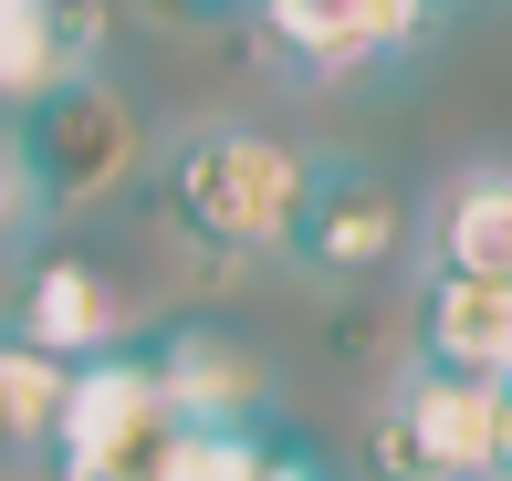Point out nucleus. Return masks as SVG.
Segmentation results:
<instances>
[{
	"mask_svg": "<svg viewBox=\"0 0 512 481\" xmlns=\"http://www.w3.org/2000/svg\"><path fill=\"white\" fill-rule=\"evenodd\" d=\"M304 168L314 157L293 147V136L209 116L189 136H168V157H157V210H168V231L189 251H209V262H262V251H283V231H293Z\"/></svg>",
	"mask_w": 512,
	"mask_h": 481,
	"instance_id": "f257e3e1",
	"label": "nucleus"
},
{
	"mask_svg": "<svg viewBox=\"0 0 512 481\" xmlns=\"http://www.w3.org/2000/svg\"><path fill=\"white\" fill-rule=\"evenodd\" d=\"M251 481H335V471H324L314 450H262V471H251Z\"/></svg>",
	"mask_w": 512,
	"mask_h": 481,
	"instance_id": "2eb2a0df",
	"label": "nucleus"
},
{
	"mask_svg": "<svg viewBox=\"0 0 512 481\" xmlns=\"http://www.w3.org/2000/svg\"><path fill=\"white\" fill-rule=\"evenodd\" d=\"M492 481H512V377H502V429H492Z\"/></svg>",
	"mask_w": 512,
	"mask_h": 481,
	"instance_id": "dca6fc26",
	"label": "nucleus"
},
{
	"mask_svg": "<svg viewBox=\"0 0 512 481\" xmlns=\"http://www.w3.org/2000/svg\"><path fill=\"white\" fill-rule=\"evenodd\" d=\"M418 366L439 377H512V293L502 283H460V272H429L418 283Z\"/></svg>",
	"mask_w": 512,
	"mask_h": 481,
	"instance_id": "9d476101",
	"label": "nucleus"
},
{
	"mask_svg": "<svg viewBox=\"0 0 512 481\" xmlns=\"http://www.w3.org/2000/svg\"><path fill=\"white\" fill-rule=\"evenodd\" d=\"M262 21V53L304 84H345V74H377L429 42V0H251Z\"/></svg>",
	"mask_w": 512,
	"mask_h": 481,
	"instance_id": "39448f33",
	"label": "nucleus"
},
{
	"mask_svg": "<svg viewBox=\"0 0 512 481\" xmlns=\"http://www.w3.org/2000/svg\"><path fill=\"white\" fill-rule=\"evenodd\" d=\"M11 335L42 346V356H63V366H84V356L136 346V314H126V283H115L105 262H84V251H42V262L21 272Z\"/></svg>",
	"mask_w": 512,
	"mask_h": 481,
	"instance_id": "423d86ee",
	"label": "nucleus"
},
{
	"mask_svg": "<svg viewBox=\"0 0 512 481\" xmlns=\"http://www.w3.org/2000/svg\"><path fill=\"white\" fill-rule=\"evenodd\" d=\"M429 11H450V0H429Z\"/></svg>",
	"mask_w": 512,
	"mask_h": 481,
	"instance_id": "a211bd4d",
	"label": "nucleus"
},
{
	"mask_svg": "<svg viewBox=\"0 0 512 481\" xmlns=\"http://www.w3.org/2000/svg\"><path fill=\"white\" fill-rule=\"evenodd\" d=\"M147 366H157V387H168L178 429H262V408H272V366L251 356L230 325L147 335Z\"/></svg>",
	"mask_w": 512,
	"mask_h": 481,
	"instance_id": "0eeeda50",
	"label": "nucleus"
},
{
	"mask_svg": "<svg viewBox=\"0 0 512 481\" xmlns=\"http://www.w3.org/2000/svg\"><path fill=\"white\" fill-rule=\"evenodd\" d=\"M157 11H178V21H230V11H251V0H157Z\"/></svg>",
	"mask_w": 512,
	"mask_h": 481,
	"instance_id": "f3484780",
	"label": "nucleus"
},
{
	"mask_svg": "<svg viewBox=\"0 0 512 481\" xmlns=\"http://www.w3.org/2000/svg\"><path fill=\"white\" fill-rule=\"evenodd\" d=\"M168 450H178L168 387H157L147 346H115V356H84V366H74L42 471H53V481H157Z\"/></svg>",
	"mask_w": 512,
	"mask_h": 481,
	"instance_id": "f03ea898",
	"label": "nucleus"
},
{
	"mask_svg": "<svg viewBox=\"0 0 512 481\" xmlns=\"http://www.w3.org/2000/svg\"><path fill=\"white\" fill-rule=\"evenodd\" d=\"M418 241L408 220V189L366 157H314L304 168V199H293V231H283V262L304 283H377L398 272Z\"/></svg>",
	"mask_w": 512,
	"mask_h": 481,
	"instance_id": "20e7f679",
	"label": "nucleus"
},
{
	"mask_svg": "<svg viewBox=\"0 0 512 481\" xmlns=\"http://www.w3.org/2000/svg\"><path fill=\"white\" fill-rule=\"evenodd\" d=\"M387 429L418 450L429 481H492V429H502V387L481 377H439V366H408L377 408Z\"/></svg>",
	"mask_w": 512,
	"mask_h": 481,
	"instance_id": "6e6552de",
	"label": "nucleus"
},
{
	"mask_svg": "<svg viewBox=\"0 0 512 481\" xmlns=\"http://www.w3.org/2000/svg\"><path fill=\"white\" fill-rule=\"evenodd\" d=\"M11 147H21V168H32L42 220H53V210H84V199L126 189L136 157H147V126H136V95L115 74H74L63 95H42V105L11 116Z\"/></svg>",
	"mask_w": 512,
	"mask_h": 481,
	"instance_id": "7ed1b4c3",
	"label": "nucleus"
},
{
	"mask_svg": "<svg viewBox=\"0 0 512 481\" xmlns=\"http://www.w3.org/2000/svg\"><path fill=\"white\" fill-rule=\"evenodd\" d=\"M105 74V0H0V116Z\"/></svg>",
	"mask_w": 512,
	"mask_h": 481,
	"instance_id": "1a4fd4ad",
	"label": "nucleus"
},
{
	"mask_svg": "<svg viewBox=\"0 0 512 481\" xmlns=\"http://www.w3.org/2000/svg\"><path fill=\"white\" fill-rule=\"evenodd\" d=\"M63 387H74V366L21 346V335L0 325V471H42L53 419H63Z\"/></svg>",
	"mask_w": 512,
	"mask_h": 481,
	"instance_id": "f8f14e48",
	"label": "nucleus"
},
{
	"mask_svg": "<svg viewBox=\"0 0 512 481\" xmlns=\"http://www.w3.org/2000/svg\"><path fill=\"white\" fill-rule=\"evenodd\" d=\"M429 272L512 293V157H471L429 210Z\"/></svg>",
	"mask_w": 512,
	"mask_h": 481,
	"instance_id": "9b49d317",
	"label": "nucleus"
},
{
	"mask_svg": "<svg viewBox=\"0 0 512 481\" xmlns=\"http://www.w3.org/2000/svg\"><path fill=\"white\" fill-rule=\"evenodd\" d=\"M32 231H42V199H32V168H21L11 126H0V262H11V251H32Z\"/></svg>",
	"mask_w": 512,
	"mask_h": 481,
	"instance_id": "4468645a",
	"label": "nucleus"
},
{
	"mask_svg": "<svg viewBox=\"0 0 512 481\" xmlns=\"http://www.w3.org/2000/svg\"><path fill=\"white\" fill-rule=\"evenodd\" d=\"M262 429H178V450L157 461V481H251L262 471Z\"/></svg>",
	"mask_w": 512,
	"mask_h": 481,
	"instance_id": "ddd939ff",
	"label": "nucleus"
}]
</instances>
